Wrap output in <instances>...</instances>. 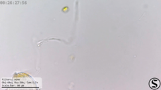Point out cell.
<instances>
[{
  "instance_id": "1",
  "label": "cell",
  "mask_w": 161,
  "mask_h": 90,
  "mask_svg": "<svg viewBox=\"0 0 161 90\" xmlns=\"http://www.w3.org/2000/svg\"><path fill=\"white\" fill-rule=\"evenodd\" d=\"M160 82L157 78H153L149 82V86L153 89H157L160 87Z\"/></svg>"
}]
</instances>
